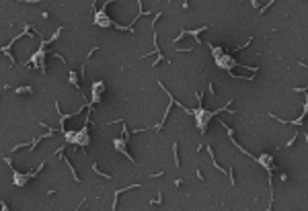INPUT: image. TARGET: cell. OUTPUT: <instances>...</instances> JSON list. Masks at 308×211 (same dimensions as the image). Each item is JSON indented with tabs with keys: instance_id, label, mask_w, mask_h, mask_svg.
<instances>
[{
	"instance_id": "obj_4",
	"label": "cell",
	"mask_w": 308,
	"mask_h": 211,
	"mask_svg": "<svg viewBox=\"0 0 308 211\" xmlns=\"http://www.w3.org/2000/svg\"><path fill=\"white\" fill-rule=\"evenodd\" d=\"M78 78H80V76H78V72H70V84H72L76 90H80V92H82V84L78 82Z\"/></svg>"
},
{
	"instance_id": "obj_7",
	"label": "cell",
	"mask_w": 308,
	"mask_h": 211,
	"mask_svg": "<svg viewBox=\"0 0 308 211\" xmlns=\"http://www.w3.org/2000/svg\"><path fill=\"white\" fill-rule=\"evenodd\" d=\"M173 158H175V166L181 168V160H179V146L173 144Z\"/></svg>"
},
{
	"instance_id": "obj_9",
	"label": "cell",
	"mask_w": 308,
	"mask_h": 211,
	"mask_svg": "<svg viewBox=\"0 0 308 211\" xmlns=\"http://www.w3.org/2000/svg\"><path fill=\"white\" fill-rule=\"evenodd\" d=\"M273 2H275V0H269V2H267L265 6H259V8H257V10H259V14H261V16H263V12H267V10H269V8L273 6Z\"/></svg>"
},
{
	"instance_id": "obj_1",
	"label": "cell",
	"mask_w": 308,
	"mask_h": 211,
	"mask_svg": "<svg viewBox=\"0 0 308 211\" xmlns=\"http://www.w3.org/2000/svg\"><path fill=\"white\" fill-rule=\"evenodd\" d=\"M103 88H105V82H103V80L92 82V105L101 103V90H103Z\"/></svg>"
},
{
	"instance_id": "obj_8",
	"label": "cell",
	"mask_w": 308,
	"mask_h": 211,
	"mask_svg": "<svg viewBox=\"0 0 308 211\" xmlns=\"http://www.w3.org/2000/svg\"><path fill=\"white\" fill-rule=\"evenodd\" d=\"M92 170H94V172H97L99 176H103V178H107V180H111V178H113L111 174H107V172H103V170H101V168L97 166V164H92Z\"/></svg>"
},
{
	"instance_id": "obj_12",
	"label": "cell",
	"mask_w": 308,
	"mask_h": 211,
	"mask_svg": "<svg viewBox=\"0 0 308 211\" xmlns=\"http://www.w3.org/2000/svg\"><path fill=\"white\" fill-rule=\"evenodd\" d=\"M14 2H31V4H37L39 0H14Z\"/></svg>"
},
{
	"instance_id": "obj_6",
	"label": "cell",
	"mask_w": 308,
	"mask_h": 211,
	"mask_svg": "<svg viewBox=\"0 0 308 211\" xmlns=\"http://www.w3.org/2000/svg\"><path fill=\"white\" fill-rule=\"evenodd\" d=\"M205 150H207V154H209V158H212V162H214V166L220 170V172H226L222 166H220V164H216V158H214V148H209V146H205Z\"/></svg>"
},
{
	"instance_id": "obj_2",
	"label": "cell",
	"mask_w": 308,
	"mask_h": 211,
	"mask_svg": "<svg viewBox=\"0 0 308 211\" xmlns=\"http://www.w3.org/2000/svg\"><path fill=\"white\" fill-rule=\"evenodd\" d=\"M113 146H115V150H117V152H121V154H123L127 160H132V162H134V156H132V154L125 150V148H127V144L123 142V139H113Z\"/></svg>"
},
{
	"instance_id": "obj_3",
	"label": "cell",
	"mask_w": 308,
	"mask_h": 211,
	"mask_svg": "<svg viewBox=\"0 0 308 211\" xmlns=\"http://www.w3.org/2000/svg\"><path fill=\"white\" fill-rule=\"evenodd\" d=\"M140 186H142V184H138V182H134L132 186H123V189H119V191H117V193H115V199H113V205H111V209H115V207H117V197H119L121 193H125V191H132V189H140Z\"/></svg>"
},
{
	"instance_id": "obj_10",
	"label": "cell",
	"mask_w": 308,
	"mask_h": 211,
	"mask_svg": "<svg viewBox=\"0 0 308 211\" xmlns=\"http://www.w3.org/2000/svg\"><path fill=\"white\" fill-rule=\"evenodd\" d=\"M228 176H230V186H234L236 182H234V168L230 166V170H228Z\"/></svg>"
},
{
	"instance_id": "obj_14",
	"label": "cell",
	"mask_w": 308,
	"mask_h": 211,
	"mask_svg": "<svg viewBox=\"0 0 308 211\" xmlns=\"http://www.w3.org/2000/svg\"><path fill=\"white\" fill-rule=\"evenodd\" d=\"M181 6H183V8H189V2H187V0H181Z\"/></svg>"
},
{
	"instance_id": "obj_5",
	"label": "cell",
	"mask_w": 308,
	"mask_h": 211,
	"mask_svg": "<svg viewBox=\"0 0 308 211\" xmlns=\"http://www.w3.org/2000/svg\"><path fill=\"white\" fill-rule=\"evenodd\" d=\"M14 92L17 95H33V86H17Z\"/></svg>"
},
{
	"instance_id": "obj_13",
	"label": "cell",
	"mask_w": 308,
	"mask_h": 211,
	"mask_svg": "<svg viewBox=\"0 0 308 211\" xmlns=\"http://www.w3.org/2000/svg\"><path fill=\"white\" fill-rule=\"evenodd\" d=\"M251 6H253V8H259L261 4H259V0H251Z\"/></svg>"
},
{
	"instance_id": "obj_11",
	"label": "cell",
	"mask_w": 308,
	"mask_h": 211,
	"mask_svg": "<svg viewBox=\"0 0 308 211\" xmlns=\"http://www.w3.org/2000/svg\"><path fill=\"white\" fill-rule=\"evenodd\" d=\"M296 137H298V131H296V135H294V137H292V139H290V142H288V144H286V148H292V146H294V144H296Z\"/></svg>"
}]
</instances>
